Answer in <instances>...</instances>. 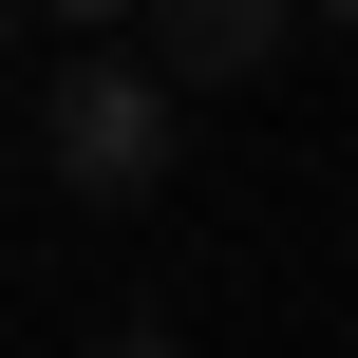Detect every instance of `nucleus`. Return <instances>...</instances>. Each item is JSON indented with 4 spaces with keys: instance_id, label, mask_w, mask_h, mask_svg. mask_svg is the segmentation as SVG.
Segmentation results:
<instances>
[{
    "instance_id": "1",
    "label": "nucleus",
    "mask_w": 358,
    "mask_h": 358,
    "mask_svg": "<svg viewBox=\"0 0 358 358\" xmlns=\"http://www.w3.org/2000/svg\"><path fill=\"white\" fill-rule=\"evenodd\" d=\"M170 151H189V113L132 76V38H94V57H57V76H38V170H57L76 208H151V189H170Z\"/></svg>"
},
{
    "instance_id": "4",
    "label": "nucleus",
    "mask_w": 358,
    "mask_h": 358,
    "mask_svg": "<svg viewBox=\"0 0 358 358\" xmlns=\"http://www.w3.org/2000/svg\"><path fill=\"white\" fill-rule=\"evenodd\" d=\"M94 358H189V340H170V321H113V340H94Z\"/></svg>"
},
{
    "instance_id": "5",
    "label": "nucleus",
    "mask_w": 358,
    "mask_h": 358,
    "mask_svg": "<svg viewBox=\"0 0 358 358\" xmlns=\"http://www.w3.org/2000/svg\"><path fill=\"white\" fill-rule=\"evenodd\" d=\"M283 19H358V0H283Z\"/></svg>"
},
{
    "instance_id": "3",
    "label": "nucleus",
    "mask_w": 358,
    "mask_h": 358,
    "mask_svg": "<svg viewBox=\"0 0 358 358\" xmlns=\"http://www.w3.org/2000/svg\"><path fill=\"white\" fill-rule=\"evenodd\" d=\"M19 19H76V38H132V0H19Z\"/></svg>"
},
{
    "instance_id": "6",
    "label": "nucleus",
    "mask_w": 358,
    "mask_h": 358,
    "mask_svg": "<svg viewBox=\"0 0 358 358\" xmlns=\"http://www.w3.org/2000/svg\"><path fill=\"white\" fill-rule=\"evenodd\" d=\"M0 38H19V0H0Z\"/></svg>"
},
{
    "instance_id": "2",
    "label": "nucleus",
    "mask_w": 358,
    "mask_h": 358,
    "mask_svg": "<svg viewBox=\"0 0 358 358\" xmlns=\"http://www.w3.org/2000/svg\"><path fill=\"white\" fill-rule=\"evenodd\" d=\"M283 38H302L283 0H132V76H151L170 113H189V94H264Z\"/></svg>"
}]
</instances>
